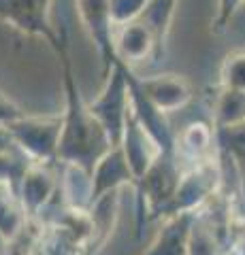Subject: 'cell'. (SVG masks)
Masks as SVG:
<instances>
[{
	"instance_id": "14",
	"label": "cell",
	"mask_w": 245,
	"mask_h": 255,
	"mask_svg": "<svg viewBox=\"0 0 245 255\" xmlns=\"http://www.w3.org/2000/svg\"><path fill=\"white\" fill-rule=\"evenodd\" d=\"M28 215L17 196V189L9 183H0V234L13 243L23 234L28 226Z\"/></svg>"
},
{
	"instance_id": "12",
	"label": "cell",
	"mask_w": 245,
	"mask_h": 255,
	"mask_svg": "<svg viewBox=\"0 0 245 255\" xmlns=\"http://www.w3.org/2000/svg\"><path fill=\"white\" fill-rule=\"evenodd\" d=\"M175 147H177L179 159L181 162H188L190 166L213 159V147H216V130H213V124H205V122L190 124L186 130L179 132Z\"/></svg>"
},
{
	"instance_id": "17",
	"label": "cell",
	"mask_w": 245,
	"mask_h": 255,
	"mask_svg": "<svg viewBox=\"0 0 245 255\" xmlns=\"http://www.w3.org/2000/svg\"><path fill=\"white\" fill-rule=\"evenodd\" d=\"M216 130V147L237 162L245 166V124L231 128H213Z\"/></svg>"
},
{
	"instance_id": "15",
	"label": "cell",
	"mask_w": 245,
	"mask_h": 255,
	"mask_svg": "<svg viewBox=\"0 0 245 255\" xmlns=\"http://www.w3.org/2000/svg\"><path fill=\"white\" fill-rule=\"evenodd\" d=\"M245 124V92L220 87L213 102V128H231Z\"/></svg>"
},
{
	"instance_id": "6",
	"label": "cell",
	"mask_w": 245,
	"mask_h": 255,
	"mask_svg": "<svg viewBox=\"0 0 245 255\" xmlns=\"http://www.w3.org/2000/svg\"><path fill=\"white\" fill-rule=\"evenodd\" d=\"M77 13L81 19L85 32L96 45V49L102 58L105 73L111 70L117 62L115 55V30L117 23L111 13V0H75Z\"/></svg>"
},
{
	"instance_id": "3",
	"label": "cell",
	"mask_w": 245,
	"mask_h": 255,
	"mask_svg": "<svg viewBox=\"0 0 245 255\" xmlns=\"http://www.w3.org/2000/svg\"><path fill=\"white\" fill-rule=\"evenodd\" d=\"M11 145L19 153L38 164L58 162V145L62 134V115H23L4 126Z\"/></svg>"
},
{
	"instance_id": "18",
	"label": "cell",
	"mask_w": 245,
	"mask_h": 255,
	"mask_svg": "<svg viewBox=\"0 0 245 255\" xmlns=\"http://www.w3.org/2000/svg\"><path fill=\"white\" fill-rule=\"evenodd\" d=\"M220 87L245 92V49L228 53L220 66Z\"/></svg>"
},
{
	"instance_id": "11",
	"label": "cell",
	"mask_w": 245,
	"mask_h": 255,
	"mask_svg": "<svg viewBox=\"0 0 245 255\" xmlns=\"http://www.w3.org/2000/svg\"><path fill=\"white\" fill-rule=\"evenodd\" d=\"M115 55L126 66H137L145 60H158L156 43L149 30L139 19H132L128 23H122L115 30Z\"/></svg>"
},
{
	"instance_id": "4",
	"label": "cell",
	"mask_w": 245,
	"mask_h": 255,
	"mask_svg": "<svg viewBox=\"0 0 245 255\" xmlns=\"http://www.w3.org/2000/svg\"><path fill=\"white\" fill-rule=\"evenodd\" d=\"M51 2L53 0H0V21L26 36L43 38L58 55L66 45V32L53 28Z\"/></svg>"
},
{
	"instance_id": "8",
	"label": "cell",
	"mask_w": 245,
	"mask_h": 255,
	"mask_svg": "<svg viewBox=\"0 0 245 255\" xmlns=\"http://www.w3.org/2000/svg\"><path fill=\"white\" fill-rule=\"evenodd\" d=\"M137 85L143 92L145 98L152 105L162 111V113H173L190 105L192 100V85L186 77L181 75H173V73H160V75H149L139 79L137 77Z\"/></svg>"
},
{
	"instance_id": "7",
	"label": "cell",
	"mask_w": 245,
	"mask_h": 255,
	"mask_svg": "<svg viewBox=\"0 0 245 255\" xmlns=\"http://www.w3.org/2000/svg\"><path fill=\"white\" fill-rule=\"evenodd\" d=\"M58 187L60 183L51 164L30 162L26 166V170H23L21 179L17 183V196L23 204L28 219H36L45 211V206L51 202Z\"/></svg>"
},
{
	"instance_id": "10",
	"label": "cell",
	"mask_w": 245,
	"mask_h": 255,
	"mask_svg": "<svg viewBox=\"0 0 245 255\" xmlns=\"http://www.w3.org/2000/svg\"><path fill=\"white\" fill-rule=\"evenodd\" d=\"M134 174L120 147H111L98 159L92 170V206L107 196L117 194L122 187H134Z\"/></svg>"
},
{
	"instance_id": "2",
	"label": "cell",
	"mask_w": 245,
	"mask_h": 255,
	"mask_svg": "<svg viewBox=\"0 0 245 255\" xmlns=\"http://www.w3.org/2000/svg\"><path fill=\"white\" fill-rule=\"evenodd\" d=\"M130 66L117 60L111 70L105 73L102 90L94 100L88 102L92 115L98 119L102 130L109 136L113 147H120L126 119L130 115L132 100H130Z\"/></svg>"
},
{
	"instance_id": "21",
	"label": "cell",
	"mask_w": 245,
	"mask_h": 255,
	"mask_svg": "<svg viewBox=\"0 0 245 255\" xmlns=\"http://www.w3.org/2000/svg\"><path fill=\"white\" fill-rule=\"evenodd\" d=\"M23 115H26V111H23L9 94H4L0 90V128L9 126L11 122H15V119H19Z\"/></svg>"
},
{
	"instance_id": "9",
	"label": "cell",
	"mask_w": 245,
	"mask_h": 255,
	"mask_svg": "<svg viewBox=\"0 0 245 255\" xmlns=\"http://www.w3.org/2000/svg\"><path fill=\"white\" fill-rule=\"evenodd\" d=\"M120 149H122L124 157L128 159V166H130L137 183L145 177V172L152 168V164L158 159V155L162 153V149L158 147V142L152 138V134H149L145 128L139 124V119L134 117L132 109H130L128 119H126ZM137 183H134V187H137Z\"/></svg>"
},
{
	"instance_id": "22",
	"label": "cell",
	"mask_w": 245,
	"mask_h": 255,
	"mask_svg": "<svg viewBox=\"0 0 245 255\" xmlns=\"http://www.w3.org/2000/svg\"><path fill=\"white\" fill-rule=\"evenodd\" d=\"M9 251H11V243L6 241V238H4L2 234H0V255H6Z\"/></svg>"
},
{
	"instance_id": "5",
	"label": "cell",
	"mask_w": 245,
	"mask_h": 255,
	"mask_svg": "<svg viewBox=\"0 0 245 255\" xmlns=\"http://www.w3.org/2000/svg\"><path fill=\"white\" fill-rule=\"evenodd\" d=\"M222 183V172L216 159H207L203 164L190 166L184 170L179 185L173 194L169 206L164 209L162 217H175V215H192L199 213L207 204Z\"/></svg>"
},
{
	"instance_id": "13",
	"label": "cell",
	"mask_w": 245,
	"mask_h": 255,
	"mask_svg": "<svg viewBox=\"0 0 245 255\" xmlns=\"http://www.w3.org/2000/svg\"><path fill=\"white\" fill-rule=\"evenodd\" d=\"M194 215H175L164 219V226L158 230L154 243L141 255H188V236Z\"/></svg>"
},
{
	"instance_id": "19",
	"label": "cell",
	"mask_w": 245,
	"mask_h": 255,
	"mask_svg": "<svg viewBox=\"0 0 245 255\" xmlns=\"http://www.w3.org/2000/svg\"><path fill=\"white\" fill-rule=\"evenodd\" d=\"M245 4V0H218L216 4V15L211 19V32L213 34H222L228 30L231 21L235 19L237 11Z\"/></svg>"
},
{
	"instance_id": "16",
	"label": "cell",
	"mask_w": 245,
	"mask_h": 255,
	"mask_svg": "<svg viewBox=\"0 0 245 255\" xmlns=\"http://www.w3.org/2000/svg\"><path fill=\"white\" fill-rule=\"evenodd\" d=\"M188 255H226L220 247V236L213 232V226L201 215H194L188 236Z\"/></svg>"
},
{
	"instance_id": "20",
	"label": "cell",
	"mask_w": 245,
	"mask_h": 255,
	"mask_svg": "<svg viewBox=\"0 0 245 255\" xmlns=\"http://www.w3.org/2000/svg\"><path fill=\"white\" fill-rule=\"evenodd\" d=\"M149 0H111V13L117 26L137 19Z\"/></svg>"
},
{
	"instance_id": "1",
	"label": "cell",
	"mask_w": 245,
	"mask_h": 255,
	"mask_svg": "<svg viewBox=\"0 0 245 255\" xmlns=\"http://www.w3.org/2000/svg\"><path fill=\"white\" fill-rule=\"evenodd\" d=\"M62 64V83H64V111H62V134L58 145V162L83 168L92 174L98 159L111 149V140L92 115L88 100H83L79 92L77 79L73 73L68 45L58 53Z\"/></svg>"
}]
</instances>
